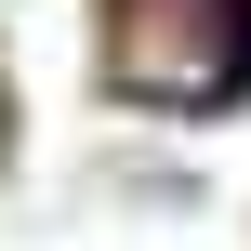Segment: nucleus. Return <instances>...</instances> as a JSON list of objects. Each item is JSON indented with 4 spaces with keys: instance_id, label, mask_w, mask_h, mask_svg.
<instances>
[{
    "instance_id": "1",
    "label": "nucleus",
    "mask_w": 251,
    "mask_h": 251,
    "mask_svg": "<svg viewBox=\"0 0 251 251\" xmlns=\"http://www.w3.org/2000/svg\"><path fill=\"white\" fill-rule=\"evenodd\" d=\"M93 66L132 119H212L251 93V0H106Z\"/></svg>"
}]
</instances>
